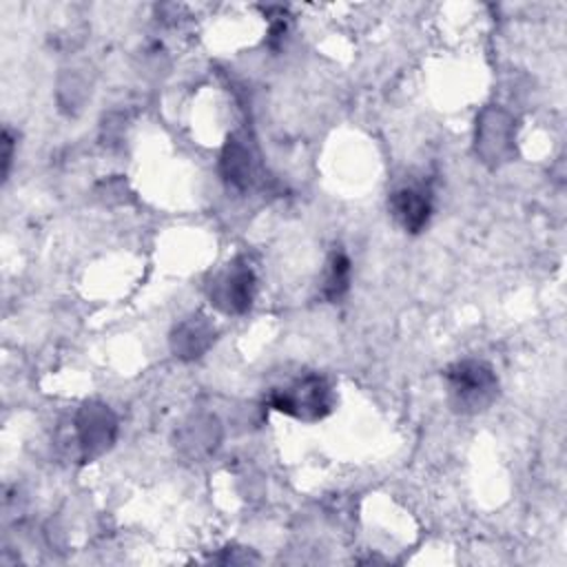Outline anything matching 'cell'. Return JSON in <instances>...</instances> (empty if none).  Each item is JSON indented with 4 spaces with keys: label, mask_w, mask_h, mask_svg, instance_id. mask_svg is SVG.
Segmentation results:
<instances>
[{
    "label": "cell",
    "mask_w": 567,
    "mask_h": 567,
    "mask_svg": "<svg viewBox=\"0 0 567 567\" xmlns=\"http://www.w3.org/2000/svg\"><path fill=\"white\" fill-rule=\"evenodd\" d=\"M447 399L454 412L478 414L487 410L498 396V379L492 365L476 359L452 363L445 372Z\"/></svg>",
    "instance_id": "6da1fadb"
},
{
    "label": "cell",
    "mask_w": 567,
    "mask_h": 567,
    "mask_svg": "<svg viewBox=\"0 0 567 567\" xmlns=\"http://www.w3.org/2000/svg\"><path fill=\"white\" fill-rule=\"evenodd\" d=\"M11 155H13V140H11V133L4 128V133H2V177H7V173H9Z\"/></svg>",
    "instance_id": "9c48e42d"
},
{
    "label": "cell",
    "mask_w": 567,
    "mask_h": 567,
    "mask_svg": "<svg viewBox=\"0 0 567 567\" xmlns=\"http://www.w3.org/2000/svg\"><path fill=\"white\" fill-rule=\"evenodd\" d=\"M221 175L224 179L239 188L246 190L252 186L255 182V162L252 155L248 151V146L244 142H239L237 137H228L224 151H221Z\"/></svg>",
    "instance_id": "52a82bcc"
},
{
    "label": "cell",
    "mask_w": 567,
    "mask_h": 567,
    "mask_svg": "<svg viewBox=\"0 0 567 567\" xmlns=\"http://www.w3.org/2000/svg\"><path fill=\"white\" fill-rule=\"evenodd\" d=\"M213 341H215V328L202 315L182 321L171 334V348H173L175 357L186 359V361L202 357L210 348Z\"/></svg>",
    "instance_id": "8992f818"
},
{
    "label": "cell",
    "mask_w": 567,
    "mask_h": 567,
    "mask_svg": "<svg viewBox=\"0 0 567 567\" xmlns=\"http://www.w3.org/2000/svg\"><path fill=\"white\" fill-rule=\"evenodd\" d=\"M117 434V419L104 403H84L73 419L75 454L80 461H93L104 454Z\"/></svg>",
    "instance_id": "277c9868"
},
{
    "label": "cell",
    "mask_w": 567,
    "mask_h": 567,
    "mask_svg": "<svg viewBox=\"0 0 567 567\" xmlns=\"http://www.w3.org/2000/svg\"><path fill=\"white\" fill-rule=\"evenodd\" d=\"M390 213L405 233H421L432 215V197L427 188L403 186L390 195Z\"/></svg>",
    "instance_id": "5b68a950"
},
{
    "label": "cell",
    "mask_w": 567,
    "mask_h": 567,
    "mask_svg": "<svg viewBox=\"0 0 567 567\" xmlns=\"http://www.w3.org/2000/svg\"><path fill=\"white\" fill-rule=\"evenodd\" d=\"M268 405L292 419L312 423L332 412L334 392L326 377L310 372L281 388H272L268 392Z\"/></svg>",
    "instance_id": "7a4b0ae2"
},
{
    "label": "cell",
    "mask_w": 567,
    "mask_h": 567,
    "mask_svg": "<svg viewBox=\"0 0 567 567\" xmlns=\"http://www.w3.org/2000/svg\"><path fill=\"white\" fill-rule=\"evenodd\" d=\"M257 292V277L248 259L237 257L226 268L213 275L206 284L210 303L226 315H241L252 306Z\"/></svg>",
    "instance_id": "3957f363"
},
{
    "label": "cell",
    "mask_w": 567,
    "mask_h": 567,
    "mask_svg": "<svg viewBox=\"0 0 567 567\" xmlns=\"http://www.w3.org/2000/svg\"><path fill=\"white\" fill-rule=\"evenodd\" d=\"M350 259L343 250H332L326 270H323V284H321V297L326 301H339L348 288H350Z\"/></svg>",
    "instance_id": "ba28073f"
}]
</instances>
